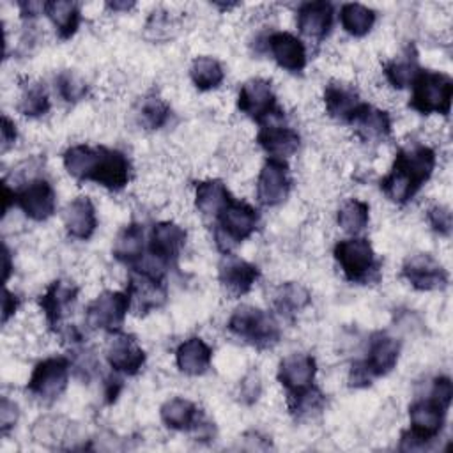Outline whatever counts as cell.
I'll use <instances>...</instances> for the list:
<instances>
[{"instance_id": "cell-1", "label": "cell", "mask_w": 453, "mask_h": 453, "mask_svg": "<svg viewBox=\"0 0 453 453\" xmlns=\"http://www.w3.org/2000/svg\"><path fill=\"white\" fill-rule=\"evenodd\" d=\"M434 168L435 152L432 147L423 143L405 145L398 149L389 173L380 179V189L391 202L403 205L432 177Z\"/></svg>"}, {"instance_id": "cell-2", "label": "cell", "mask_w": 453, "mask_h": 453, "mask_svg": "<svg viewBox=\"0 0 453 453\" xmlns=\"http://www.w3.org/2000/svg\"><path fill=\"white\" fill-rule=\"evenodd\" d=\"M228 329L234 336L258 350L274 347L281 336L278 320L271 313L250 304L234 310L228 319Z\"/></svg>"}, {"instance_id": "cell-3", "label": "cell", "mask_w": 453, "mask_h": 453, "mask_svg": "<svg viewBox=\"0 0 453 453\" xmlns=\"http://www.w3.org/2000/svg\"><path fill=\"white\" fill-rule=\"evenodd\" d=\"M258 226V212L246 202L235 198L216 216L214 241L219 251L230 253L239 242L248 239Z\"/></svg>"}, {"instance_id": "cell-4", "label": "cell", "mask_w": 453, "mask_h": 453, "mask_svg": "<svg viewBox=\"0 0 453 453\" xmlns=\"http://www.w3.org/2000/svg\"><path fill=\"white\" fill-rule=\"evenodd\" d=\"M453 97V80L441 71L421 69L412 83L409 106L421 115H448Z\"/></svg>"}, {"instance_id": "cell-5", "label": "cell", "mask_w": 453, "mask_h": 453, "mask_svg": "<svg viewBox=\"0 0 453 453\" xmlns=\"http://www.w3.org/2000/svg\"><path fill=\"white\" fill-rule=\"evenodd\" d=\"M446 409L432 402L430 398L426 400H418L409 407V421L411 428L402 434L400 439V449L403 451H414V449H423L426 442L437 439L444 426V418H446Z\"/></svg>"}, {"instance_id": "cell-6", "label": "cell", "mask_w": 453, "mask_h": 453, "mask_svg": "<svg viewBox=\"0 0 453 453\" xmlns=\"http://www.w3.org/2000/svg\"><path fill=\"white\" fill-rule=\"evenodd\" d=\"M333 255L347 280L354 283H368L379 278V262L366 237H350L338 241L334 244Z\"/></svg>"}, {"instance_id": "cell-7", "label": "cell", "mask_w": 453, "mask_h": 453, "mask_svg": "<svg viewBox=\"0 0 453 453\" xmlns=\"http://www.w3.org/2000/svg\"><path fill=\"white\" fill-rule=\"evenodd\" d=\"M71 359L64 356H51L39 361L28 379L27 391L41 402L57 400L67 388Z\"/></svg>"}, {"instance_id": "cell-8", "label": "cell", "mask_w": 453, "mask_h": 453, "mask_svg": "<svg viewBox=\"0 0 453 453\" xmlns=\"http://www.w3.org/2000/svg\"><path fill=\"white\" fill-rule=\"evenodd\" d=\"M237 108L258 124L267 122L271 117H283L281 110L278 108L273 85L265 78H250L241 85L237 94Z\"/></svg>"}, {"instance_id": "cell-9", "label": "cell", "mask_w": 453, "mask_h": 453, "mask_svg": "<svg viewBox=\"0 0 453 453\" xmlns=\"http://www.w3.org/2000/svg\"><path fill=\"white\" fill-rule=\"evenodd\" d=\"M129 310L131 301L127 292L104 290L87 306L85 320L92 329L111 333L120 329Z\"/></svg>"}, {"instance_id": "cell-10", "label": "cell", "mask_w": 453, "mask_h": 453, "mask_svg": "<svg viewBox=\"0 0 453 453\" xmlns=\"http://www.w3.org/2000/svg\"><path fill=\"white\" fill-rule=\"evenodd\" d=\"M292 179L288 165L283 159L269 157L262 165L257 177V198L265 207L283 203L290 193Z\"/></svg>"}, {"instance_id": "cell-11", "label": "cell", "mask_w": 453, "mask_h": 453, "mask_svg": "<svg viewBox=\"0 0 453 453\" xmlns=\"http://www.w3.org/2000/svg\"><path fill=\"white\" fill-rule=\"evenodd\" d=\"M108 334L110 336L104 350L108 365L113 368V372L124 375H136L145 365V350L140 347L138 340L120 329Z\"/></svg>"}, {"instance_id": "cell-12", "label": "cell", "mask_w": 453, "mask_h": 453, "mask_svg": "<svg viewBox=\"0 0 453 453\" xmlns=\"http://www.w3.org/2000/svg\"><path fill=\"white\" fill-rule=\"evenodd\" d=\"M14 203L34 221H46L57 207V195L46 179H32L23 188L14 189Z\"/></svg>"}, {"instance_id": "cell-13", "label": "cell", "mask_w": 453, "mask_h": 453, "mask_svg": "<svg viewBox=\"0 0 453 453\" xmlns=\"http://www.w3.org/2000/svg\"><path fill=\"white\" fill-rule=\"evenodd\" d=\"M126 292L131 301V310L136 315H145L150 310L163 306L166 301V287L163 278L140 269H131Z\"/></svg>"}, {"instance_id": "cell-14", "label": "cell", "mask_w": 453, "mask_h": 453, "mask_svg": "<svg viewBox=\"0 0 453 453\" xmlns=\"http://www.w3.org/2000/svg\"><path fill=\"white\" fill-rule=\"evenodd\" d=\"M258 276H260V271L255 264L244 258H239L237 255H232V253L223 255L218 267L219 285L230 299H237L248 294L251 287L257 283Z\"/></svg>"}, {"instance_id": "cell-15", "label": "cell", "mask_w": 453, "mask_h": 453, "mask_svg": "<svg viewBox=\"0 0 453 453\" xmlns=\"http://www.w3.org/2000/svg\"><path fill=\"white\" fill-rule=\"evenodd\" d=\"M186 230L175 221H157L149 234V253L163 267L173 264L184 244H186Z\"/></svg>"}, {"instance_id": "cell-16", "label": "cell", "mask_w": 453, "mask_h": 453, "mask_svg": "<svg viewBox=\"0 0 453 453\" xmlns=\"http://www.w3.org/2000/svg\"><path fill=\"white\" fill-rule=\"evenodd\" d=\"M402 276L418 290H441L449 281L448 271L428 253L409 257L402 265Z\"/></svg>"}, {"instance_id": "cell-17", "label": "cell", "mask_w": 453, "mask_h": 453, "mask_svg": "<svg viewBox=\"0 0 453 453\" xmlns=\"http://www.w3.org/2000/svg\"><path fill=\"white\" fill-rule=\"evenodd\" d=\"M97 163L90 182H96L110 191H120L131 179V163L127 156L117 149L97 147Z\"/></svg>"}, {"instance_id": "cell-18", "label": "cell", "mask_w": 453, "mask_h": 453, "mask_svg": "<svg viewBox=\"0 0 453 453\" xmlns=\"http://www.w3.org/2000/svg\"><path fill=\"white\" fill-rule=\"evenodd\" d=\"M324 104L331 119L352 124L366 103L350 83L333 80L324 88Z\"/></svg>"}, {"instance_id": "cell-19", "label": "cell", "mask_w": 453, "mask_h": 453, "mask_svg": "<svg viewBox=\"0 0 453 453\" xmlns=\"http://www.w3.org/2000/svg\"><path fill=\"white\" fill-rule=\"evenodd\" d=\"M315 373H317V363L313 356L304 352H294L285 356L280 361L276 377L288 395H296L313 386Z\"/></svg>"}, {"instance_id": "cell-20", "label": "cell", "mask_w": 453, "mask_h": 453, "mask_svg": "<svg viewBox=\"0 0 453 453\" xmlns=\"http://www.w3.org/2000/svg\"><path fill=\"white\" fill-rule=\"evenodd\" d=\"M78 292V287L65 280H55L46 287L44 294L39 297V306L51 329H57L62 324V319L74 306Z\"/></svg>"}, {"instance_id": "cell-21", "label": "cell", "mask_w": 453, "mask_h": 453, "mask_svg": "<svg viewBox=\"0 0 453 453\" xmlns=\"http://www.w3.org/2000/svg\"><path fill=\"white\" fill-rule=\"evenodd\" d=\"M267 50L276 64L290 73H299L306 65L308 57L304 42L290 32H273L267 37Z\"/></svg>"}, {"instance_id": "cell-22", "label": "cell", "mask_w": 453, "mask_h": 453, "mask_svg": "<svg viewBox=\"0 0 453 453\" xmlns=\"http://www.w3.org/2000/svg\"><path fill=\"white\" fill-rule=\"evenodd\" d=\"M333 16L334 9L331 2H304L297 9V28L303 35L320 41L329 34L333 27Z\"/></svg>"}, {"instance_id": "cell-23", "label": "cell", "mask_w": 453, "mask_h": 453, "mask_svg": "<svg viewBox=\"0 0 453 453\" xmlns=\"http://www.w3.org/2000/svg\"><path fill=\"white\" fill-rule=\"evenodd\" d=\"M400 357V343L388 333H375L368 343V356L363 359L372 377H382L389 373Z\"/></svg>"}, {"instance_id": "cell-24", "label": "cell", "mask_w": 453, "mask_h": 453, "mask_svg": "<svg viewBox=\"0 0 453 453\" xmlns=\"http://www.w3.org/2000/svg\"><path fill=\"white\" fill-rule=\"evenodd\" d=\"M257 143L269 154V157L283 159L292 156L301 143L299 133L281 124H260L257 133Z\"/></svg>"}, {"instance_id": "cell-25", "label": "cell", "mask_w": 453, "mask_h": 453, "mask_svg": "<svg viewBox=\"0 0 453 453\" xmlns=\"http://www.w3.org/2000/svg\"><path fill=\"white\" fill-rule=\"evenodd\" d=\"M64 225L71 237L87 241L97 226L96 207L88 196H76L64 209Z\"/></svg>"}, {"instance_id": "cell-26", "label": "cell", "mask_w": 453, "mask_h": 453, "mask_svg": "<svg viewBox=\"0 0 453 453\" xmlns=\"http://www.w3.org/2000/svg\"><path fill=\"white\" fill-rule=\"evenodd\" d=\"M356 136L365 143H382L391 136V117L386 110L365 104L352 122Z\"/></svg>"}, {"instance_id": "cell-27", "label": "cell", "mask_w": 453, "mask_h": 453, "mask_svg": "<svg viewBox=\"0 0 453 453\" xmlns=\"http://www.w3.org/2000/svg\"><path fill=\"white\" fill-rule=\"evenodd\" d=\"M212 361V349L200 336H191L177 347L175 363L177 368L191 377L202 375L209 370Z\"/></svg>"}, {"instance_id": "cell-28", "label": "cell", "mask_w": 453, "mask_h": 453, "mask_svg": "<svg viewBox=\"0 0 453 453\" xmlns=\"http://www.w3.org/2000/svg\"><path fill=\"white\" fill-rule=\"evenodd\" d=\"M228 188L219 179H207L195 182V207L203 216L216 218L232 200Z\"/></svg>"}, {"instance_id": "cell-29", "label": "cell", "mask_w": 453, "mask_h": 453, "mask_svg": "<svg viewBox=\"0 0 453 453\" xmlns=\"http://www.w3.org/2000/svg\"><path fill=\"white\" fill-rule=\"evenodd\" d=\"M143 251H145V234H143V226L138 223L126 225L117 234L111 248L113 257L119 262L127 264L129 267L136 265L143 258Z\"/></svg>"}, {"instance_id": "cell-30", "label": "cell", "mask_w": 453, "mask_h": 453, "mask_svg": "<svg viewBox=\"0 0 453 453\" xmlns=\"http://www.w3.org/2000/svg\"><path fill=\"white\" fill-rule=\"evenodd\" d=\"M44 14L50 18V21L55 27L57 35L65 41L71 39L81 21V11L80 4L69 2V0H50L46 2Z\"/></svg>"}, {"instance_id": "cell-31", "label": "cell", "mask_w": 453, "mask_h": 453, "mask_svg": "<svg viewBox=\"0 0 453 453\" xmlns=\"http://www.w3.org/2000/svg\"><path fill=\"white\" fill-rule=\"evenodd\" d=\"M421 67L418 62V51L414 46H409L398 57L384 64V76L388 83L395 88H407L414 83Z\"/></svg>"}, {"instance_id": "cell-32", "label": "cell", "mask_w": 453, "mask_h": 453, "mask_svg": "<svg viewBox=\"0 0 453 453\" xmlns=\"http://www.w3.org/2000/svg\"><path fill=\"white\" fill-rule=\"evenodd\" d=\"M161 421L172 430H191L202 418L198 407L182 396H173L166 400L159 409Z\"/></svg>"}, {"instance_id": "cell-33", "label": "cell", "mask_w": 453, "mask_h": 453, "mask_svg": "<svg viewBox=\"0 0 453 453\" xmlns=\"http://www.w3.org/2000/svg\"><path fill=\"white\" fill-rule=\"evenodd\" d=\"M311 303L310 292L297 281H287L274 288L273 304L276 311L287 319H294Z\"/></svg>"}, {"instance_id": "cell-34", "label": "cell", "mask_w": 453, "mask_h": 453, "mask_svg": "<svg viewBox=\"0 0 453 453\" xmlns=\"http://www.w3.org/2000/svg\"><path fill=\"white\" fill-rule=\"evenodd\" d=\"M97 154H99L97 147H90L85 143L71 145L69 149H65V152L62 156L64 168L73 179H76L80 182L90 180L96 163H97Z\"/></svg>"}, {"instance_id": "cell-35", "label": "cell", "mask_w": 453, "mask_h": 453, "mask_svg": "<svg viewBox=\"0 0 453 453\" xmlns=\"http://www.w3.org/2000/svg\"><path fill=\"white\" fill-rule=\"evenodd\" d=\"M375 11L365 4H357V2H349L343 4L340 9V21L342 27L347 34L354 35V37H363L366 35L373 23H375Z\"/></svg>"}, {"instance_id": "cell-36", "label": "cell", "mask_w": 453, "mask_h": 453, "mask_svg": "<svg viewBox=\"0 0 453 453\" xmlns=\"http://www.w3.org/2000/svg\"><path fill=\"white\" fill-rule=\"evenodd\" d=\"M189 76H191V81L193 85L198 88V90H212V88H218L223 80H225V71L221 67V64L212 58V57H207V55H202V57H196L193 62H191V67H189Z\"/></svg>"}, {"instance_id": "cell-37", "label": "cell", "mask_w": 453, "mask_h": 453, "mask_svg": "<svg viewBox=\"0 0 453 453\" xmlns=\"http://www.w3.org/2000/svg\"><path fill=\"white\" fill-rule=\"evenodd\" d=\"M336 221L347 234H359L370 221V205L359 198H349L342 203L336 214Z\"/></svg>"}, {"instance_id": "cell-38", "label": "cell", "mask_w": 453, "mask_h": 453, "mask_svg": "<svg viewBox=\"0 0 453 453\" xmlns=\"http://www.w3.org/2000/svg\"><path fill=\"white\" fill-rule=\"evenodd\" d=\"M136 115H138V120L143 127L159 129L170 119V106L165 103L163 97L150 92L140 101Z\"/></svg>"}, {"instance_id": "cell-39", "label": "cell", "mask_w": 453, "mask_h": 453, "mask_svg": "<svg viewBox=\"0 0 453 453\" xmlns=\"http://www.w3.org/2000/svg\"><path fill=\"white\" fill-rule=\"evenodd\" d=\"M324 405H326V395L317 386H310L304 391L288 395V411L297 419H304L320 412Z\"/></svg>"}, {"instance_id": "cell-40", "label": "cell", "mask_w": 453, "mask_h": 453, "mask_svg": "<svg viewBox=\"0 0 453 453\" xmlns=\"http://www.w3.org/2000/svg\"><path fill=\"white\" fill-rule=\"evenodd\" d=\"M18 110L25 117H41L50 110V96L42 83L30 81L23 87Z\"/></svg>"}, {"instance_id": "cell-41", "label": "cell", "mask_w": 453, "mask_h": 453, "mask_svg": "<svg viewBox=\"0 0 453 453\" xmlns=\"http://www.w3.org/2000/svg\"><path fill=\"white\" fill-rule=\"evenodd\" d=\"M71 425L73 423L65 421L60 416H44L34 423L32 434H34V439L41 444L65 441V437L71 430Z\"/></svg>"}, {"instance_id": "cell-42", "label": "cell", "mask_w": 453, "mask_h": 453, "mask_svg": "<svg viewBox=\"0 0 453 453\" xmlns=\"http://www.w3.org/2000/svg\"><path fill=\"white\" fill-rule=\"evenodd\" d=\"M55 83H57V90H58L60 97L67 103H78L88 92L87 81L76 71H71V69L60 71L57 74Z\"/></svg>"}, {"instance_id": "cell-43", "label": "cell", "mask_w": 453, "mask_h": 453, "mask_svg": "<svg viewBox=\"0 0 453 453\" xmlns=\"http://www.w3.org/2000/svg\"><path fill=\"white\" fill-rule=\"evenodd\" d=\"M426 219H428L432 230L437 232L439 235L448 237L451 234L453 219H451L449 207H446V205H432L428 209V212H426Z\"/></svg>"}, {"instance_id": "cell-44", "label": "cell", "mask_w": 453, "mask_h": 453, "mask_svg": "<svg viewBox=\"0 0 453 453\" xmlns=\"http://www.w3.org/2000/svg\"><path fill=\"white\" fill-rule=\"evenodd\" d=\"M260 395H262V379L255 370H251L241 379L239 400L246 405H251L260 398Z\"/></svg>"}, {"instance_id": "cell-45", "label": "cell", "mask_w": 453, "mask_h": 453, "mask_svg": "<svg viewBox=\"0 0 453 453\" xmlns=\"http://www.w3.org/2000/svg\"><path fill=\"white\" fill-rule=\"evenodd\" d=\"M172 27H173V23H172L170 14L163 9H157V11L150 12V16L147 19V25H145V30H147V34L152 32L154 39H163V37L170 35Z\"/></svg>"}, {"instance_id": "cell-46", "label": "cell", "mask_w": 453, "mask_h": 453, "mask_svg": "<svg viewBox=\"0 0 453 453\" xmlns=\"http://www.w3.org/2000/svg\"><path fill=\"white\" fill-rule=\"evenodd\" d=\"M451 398H453V384H451L449 377H446V375L435 377L434 384H432V391H430V400L448 411Z\"/></svg>"}, {"instance_id": "cell-47", "label": "cell", "mask_w": 453, "mask_h": 453, "mask_svg": "<svg viewBox=\"0 0 453 453\" xmlns=\"http://www.w3.org/2000/svg\"><path fill=\"white\" fill-rule=\"evenodd\" d=\"M18 418H19L18 405L12 400H9L7 396H2V402H0V430H2V434H7L18 423Z\"/></svg>"}, {"instance_id": "cell-48", "label": "cell", "mask_w": 453, "mask_h": 453, "mask_svg": "<svg viewBox=\"0 0 453 453\" xmlns=\"http://www.w3.org/2000/svg\"><path fill=\"white\" fill-rule=\"evenodd\" d=\"M373 380L372 373L368 372V368L365 366L363 361H356L352 363L350 366V372H349V384L354 386V388H365V386H370Z\"/></svg>"}, {"instance_id": "cell-49", "label": "cell", "mask_w": 453, "mask_h": 453, "mask_svg": "<svg viewBox=\"0 0 453 453\" xmlns=\"http://www.w3.org/2000/svg\"><path fill=\"white\" fill-rule=\"evenodd\" d=\"M18 138V131H16V124L14 120H11L7 115H2V142H0V149L2 152H7Z\"/></svg>"}, {"instance_id": "cell-50", "label": "cell", "mask_w": 453, "mask_h": 453, "mask_svg": "<svg viewBox=\"0 0 453 453\" xmlns=\"http://www.w3.org/2000/svg\"><path fill=\"white\" fill-rule=\"evenodd\" d=\"M18 304H19L18 296H14L11 290L5 288V290H4V297H2V322H4V324L9 320L11 315L16 313Z\"/></svg>"}, {"instance_id": "cell-51", "label": "cell", "mask_w": 453, "mask_h": 453, "mask_svg": "<svg viewBox=\"0 0 453 453\" xmlns=\"http://www.w3.org/2000/svg\"><path fill=\"white\" fill-rule=\"evenodd\" d=\"M120 389H122V380H120L119 377H115V375H110V377L106 379V382H104V396H106V402H108V403H113V402L117 400Z\"/></svg>"}, {"instance_id": "cell-52", "label": "cell", "mask_w": 453, "mask_h": 453, "mask_svg": "<svg viewBox=\"0 0 453 453\" xmlns=\"http://www.w3.org/2000/svg\"><path fill=\"white\" fill-rule=\"evenodd\" d=\"M19 12L23 18H35L46 9V2H19Z\"/></svg>"}, {"instance_id": "cell-53", "label": "cell", "mask_w": 453, "mask_h": 453, "mask_svg": "<svg viewBox=\"0 0 453 453\" xmlns=\"http://www.w3.org/2000/svg\"><path fill=\"white\" fill-rule=\"evenodd\" d=\"M106 5L111 11H129L134 5V2H108Z\"/></svg>"}, {"instance_id": "cell-54", "label": "cell", "mask_w": 453, "mask_h": 453, "mask_svg": "<svg viewBox=\"0 0 453 453\" xmlns=\"http://www.w3.org/2000/svg\"><path fill=\"white\" fill-rule=\"evenodd\" d=\"M4 267H5V274H4V280L7 281V278H9V273H11V255H9L7 248L4 250Z\"/></svg>"}]
</instances>
